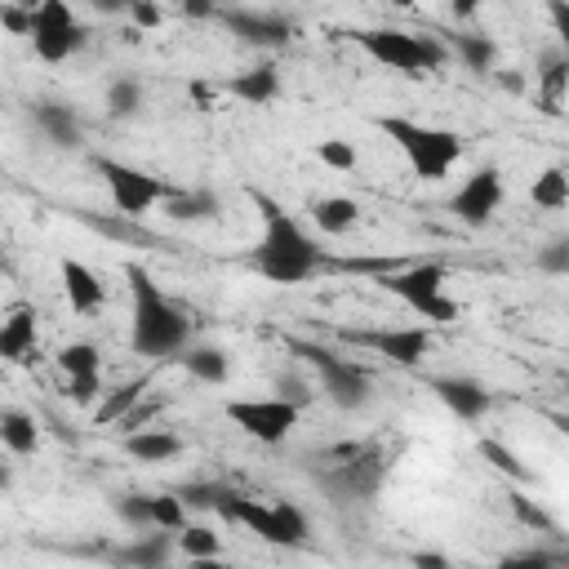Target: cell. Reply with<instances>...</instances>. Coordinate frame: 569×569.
Instances as JSON below:
<instances>
[{"mask_svg": "<svg viewBox=\"0 0 569 569\" xmlns=\"http://www.w3.org/2000/svg\"><path fill=\"white\" fill-rule=\"evenodd\" d=\"M445 280H449V271L440 262H413V267H400V271L378 276V284L391 298H400L422 325H453L462 316V307L445 293Z\"/></svg>", "mask_w": 569, "mask_h": 569, "instance_id": "obj_5", "label": "cell"}, {"mask_svg": "<svg viewBox=\"0 0 569 569\" xmlns=\"http://www.w3.org/2000/svg\"><path fill=\"white\" fill-rule=\"evenodd\" d=\"M293 351L307 356V365L316 369L320 391H325V400L333 409L356 413V409H365L373 400V378H369L365 365H356V360H347V356H338V351H329L320 342H293Z\"/></svg>", "mask_w": 569, "mask_h": 569, "instance_id": "obj_6", "label": "cell"}, {"mask_svg": "<svg viewBox=\"0 0 569 569\" xmlns=\"http://www.w3.org/2000/svg\"><path fill=\"white\" fill-rule=\"evenodd\" d=\"M156 413H160V400H142V405H138V409H133V413L120 422V431H124V436H133V431H147Z\"/></svg>", "mask_w": 569, "mask_h": 569, "instance_id": "obj_43", "label": "cell"}, {"mask_svg": "<svg viewBox=\"0 0 569 569\" xmlns=\"http://www.w3.org/2000/svg\"><path fill=\"white\" fill-rule=\"evenodd\" d=\"M178 538V551L187 556V560H204V556H222V533L213 529V525H204V520H191L182 533H173Z\"/></svg>", "mask_w": 569, "mask_h": 569, "instance_id": "obj_30", "label": "cell"}, {"mask_svg": "<svg viewBox=\"0 0 569 569\" xmlns=\"http://www.w3.org/2000/svg\"><path fill=\"white\" fill-rule=\"evenodd\" d=\"M173 551H178V538L164 533V529H151V533H138L133 542H124L111 560L120 569H169Z\"/></svg>", "mask_w": 569, "mask_h": 569, "instance_id": "obj_18", "label": "cell"}, {"mask_svg": "<svg viewBox=\"0 0 569 569\" xmlns=\"http://www.w3.org/2000/svg\"><path fill=\"white\" fill-rule=\"evenodd\" d=\"M218 196L213 191H204V187H196V191H169V200H164V213L173 218V222H204V218H218Z\"/></svg>", "mask_w": 569, "mask_h": 569, "instance_id": "obj_26", "label": "cell"}, {"mask_svg": "<svg viewBox=\"0 0 569 569\" xmlns=\"http://www.w3.org/2000/svg\"><path fill=\"white\" fill-rule=\"evenodd\" d=\"M529 200L538 209H569V169L547 164L533 182H529Z\"/></svg>", "mask_w": 569, "mask_h": 569, "instance_id": "obj_29", "label": "cell"}, {"mask_svg": "<svg viewBox=\"0 0 569 569\" xmlns=\"http://www.w3.org/2000/svg\"><path fill=\"white\" fill-rule=\"evenodd\" d=\"M378 67L387 71H405V76H418V71H440L449 62V44L440 36H418V31H400V27H365L351 36Z\"/></svg>", "mask_w": 569, "mask_h": 569, "instance_id": "obj_4", "label": "cell"}, {"mask_svg": "<svg viewBox=\"0 0 569 569\" xmlns=\"http://www.w3.org/2000/svg\"><path fill=\"white\" fill-rule=\"evenodd\" d=\"M222 413L249 440H258V445H280L298 427V418H302V409L289 405V400H280V396H240V400H227Z\"/></svg>", "mask_w": 569, "mask_h": 569, "instance_id": "obj_10", "label": "cell"}, {"mask_svg": "<svg viewBox=\"0 0 569 569\" xmlns=\"http://www.w3.org/2000/svg\"><path fill=\"white\" fill-rule=\"evenodd\" d=\"M213 22H222L249 49H284L293 40V22L271 9H218Z\"/></svg>", "mask_w": 569, "mask_h": 569, "instance_id": "obj_13", "label": "cell"}, {"mask_svg": "<svg viewBox=\"0 0 569 569\" xmlns=\"http://www.w3.org/2000/svg\"><path fill=\"white\" fill-rule=\"evenodd\" d=\"M476 449H480V458H485L493 471H502V476H507V480H516V485H529V467H525V462H520V458H516V453H511L502 440L485 436Z\"/></svg>", "mask_w": 569, "mask_h": 569, "instance_id": "obj_32", "label": "cell"}, {"mask_svg": "<svg viewBox=\"0 0 569 569\" xmlns=\"http://www.w3.org/2000/svg\"><path fill=\"white\" fill-rule=\"evenodd\" d=\"M0 22H4V31H13V36H31V4H27V9L0 4Z\"/></svg>", "mask_w": 569, "mask_h": 569, "instance_id": "obj_42", "label": "cell"}, {"mask_svg": "<svg viewBox=\"0 0 569 569\" xmlns=\"http://www.w3.org/2000/svg\"><path fill=\"white\" fill-rule=\"evenodd\" d=\"M276 507V520H280V533H284V547H302L307 538H311V520H307V511L298 507V502H271Z\"/></svg>", "mask_w": 569, "mask_h": 569, "instance_id": "obj_36", "label": "cell"}, {"mask_svg": "<svg viewBox=\"0 0 569 569\" xmlns=\"http://www.w3.org/2000/svg\"><path fill=\"white\" fill-rule=\"evenodd\" d=\"M227 93L240 98V102H249V107L276 102V98H280V71H276V62H258V67H249V71H236V76L227 80Z\"/></svg>", "mask_w": 569, "mask_h": 569, "instance_id": "obj_19", "label": "cell"}, {"mask_svg": "<svg viewBox=\"0 0 569 569\" xmlns=\"http://www.w3.org/2000/svg\"><path fill=\"white\" fill-rule=\"evenodd\" d=\"M58 276H62V293H67V307H71L76 316H93V311L107 302V289H102L98 271H93V267H84L80 258H62Z\"/></svg>", "mask_w": 569, "mask_h": 569, "instance_id": "obj_15", "label": "cell"}, {"mask_svg": "<svg viewBox=\"0 0 569 569\" xmlns=\"http://www.w3.org/2000/svg\"><path fill=\"white\" fill-rule=\"evenodd\" d=\"M556 556H560V565H565V569H569V551H556Z\"/></svg>", "mask_w": 569, "mask_h": 569, "instance_id": "obj_50", "label": "cell"}, {"mask_svg": "<svg viewBox=\"0 0 569 569\" xmlns=\"http://www.w3.org/2000/svg\"><path fill=\"white\" fill-rule=\"evenodd\" d=\"M249 200H253V209L262 218V236H258V244L249 253V271H258L271 284H302V280H311L320 271L325 253L307 236V227L293 213H284V204H276L267 191H249Z\"/></svg>", "mask_w": 569, "mask_h": 569, "instance_id": "obj_1", "label": "cell"}, {"mask_svg": "<svg viewBox=\"0 0 569 569\" xmlns=\"http://www.w3.org/2000/svg\"><path fill=\"white\" fill-rule=\"evenodd\" d=\"M129 280V347L147 360H178L191 347V320L142 262H124Z\"/></svg>", "mask_w": 569, "mask_h": 569, "instance_id": "obj_2", "label": "cell"}, {"mask_svg": "<svg viewBox=\"0 0 569 569\" xmlns=\"http://www.w3.org/2000/svg\"><path fill=\"white\" fill-rule=\"evenodd\" d=\"M409 565H413V569H453L449 556H440V551H413Z\"/></svg>", "mask_w": 569, "mask_h": 569, "instance_id": "obj_47", "label": "cell"}, {"mask_svg": "<svg viewBox=\"0 0 569 569\" xmlns=\"http://www.w3.org/2000/svg\"><path fill=\"white\" fill-rule=\"evenodd\" d=\"M53 365H58V369H62L67 378L102 373V356H98V347H93V342H67V347H58Z\"/></svg>", "mask_w": 569, "mask_h": 569, "instance_id": "obj_31", "label": "cell"}, {"mask_svg": "<svg viewBox=\"0 0 569 569\" xmlns=\"http://www.w3.org/2000/svg\"><path fill=\"white\" fill-rule=\"evenodd\" d=\"M129 18H133L138 27H160V22H164V9L151 4V0H138V4H129Z\"/></svg>", "mask_w": 569, "mask_h": 569, "instance_id": "obj_46", "label": "cell"}, {"mask_svg": "<svg viewBox=\"0 0 569 569\" xmlns=\"http://www.w3.org/2000/svg\"><path fill=\"white\" fill-rule=\"evenodd\" d=\"M507 502H511V511H516V520H520L525 529H538V533H551V529H556L551 516H547L538 502H529L525 493H507Z\"/></svg>", "mask_w": 569, "mask_h": 569, "instance_id": "obj_41", "label": "cell"}, {"mask_svg": "<svg viewBox=\"0 0 569 569\" xmlns=\"http://www.w3.org/2000/svg\"><path fill=\"white\" fill-rule=\"evenodd\" d=\"M342 338L351 347H365L373 356H382L387 365L400 369H418L431 351V325H382V329H342Z\"/></svg>", "mask_w": 569, "mask_h": 569, "instance_id": "obj_11", "label": "cell"}, {"mask_svg": "<svg viewBox=\"0 0 569 569\" xmlns=\"http://www.w3.org/2000/svg\"><path fill=\"white\" fill-rule=\"evenodd\" d=\"M316 160H320L325 169H333V173H351V169L360 164V156H356V147H351L347 138H325V142H316Z\"/></svg>", "mask_w": 569, "mask_h": 569, "instance_id": "obj_37", "label": "cell"}, {"mask_svg": "<svg viewBox=\"0 0 569 569\" xmlns=\"http://www.w3.org/2000/svg\"><path fill=\"white\" fill-rule=\"evenodd\" d=\"M151 516H156V529L164 533H182L191 525V511L178 493H151Z\"/></svg>", "mask_w": 569, "mask_h": 569, "instance_id": "obj_33", "label": "cell"}, {"mask_svg": "<svg viewBox=\"0 0 569 569\" xmlns=\"http://www.w3.org/2000/svg\"><path fill=\"white\" fill-rule=\"evenodd\" d=\"M533 262H538V271H547V276H569V236L547 240Z\"/></svg>", "mask_w": 569, "mask_h": 569, "instance_id": "obj_40", "label": "cell"}, {"mask_svg": "<svg viewBox=\"0 0 569 569\" xmlns=\"http://www.w3.org/2000/svg\"><path fill=\"white\" fill-rule=\"evenodd\" d=\"M116 516L138 529V533H151L156 529V516H151V493H120L116 498Z\"/></svg>", "mask_w": 569, "mask_h": 569, "instance_id": "obj_35", "label": "cell"}, {"mask_svg": "<svg viewBox=\"0 0 569 569\" xmlns=\"http://www.w3.org/2000/svg\"><path fill=\"white\" fill-rule=\"evenodd\" d=\"M547 18H551V27H556V49L569 58V4H547Z\"/></svg>", "mask_w": 569, "mask_h": 569, "instance_id": "obj_44", "label": "cell"}, {"mask_svg": "<svg viewBox=\"0 0 569 569\" xmlns=\"http://www.w3.org/2000/svg\"><path fill=\"white\" fill-rule=\"evenodd\" d=\"M93 169L107 182V196H111L120 218H142V213H151L156 204L169 200V187L160 178H151L147 169H133L116 156H93Z\"/></svg>", "mask_w": 569, "mask_h": 569, "instance_id": "obj_8", "label": "cell"}, {"mask_svg": "<svg viewBox=\"0 0 569 569\" xmlns=\"http://www.w3.org/2000/svg\"><path fill=\"white\" fill-rule=\"evenodd\" d=\"M307 213L320 227V236H347L360 222V204L351 196H320L307 204Z\"/></svg>", "mask_w": 569, "mask_h": 569, "instance_id": "obj_21", "label": "cell"}, {"mask_svg": "<svg viewBox=\"0 0 569 569\" xmlns=\"http://www.w3.org/2000/svg\"><path fill=\"white\" fill-rule=\"evenodd\" d=\"M276 396H280V400H289V405H298V409L311 400L307 382H298V378H276Z\"/></svg>", "mask_w": 569, "mask_h": 569, "instance_id": "obj_45", "label": "cell"}, {"mask_svg": "<svg viewBox=\"0 0 569 569\" xmlns=\"http://www.w3.org/2000/svg\"><path fill=\"white\" fill-rule=\"evenodd\" d=\"M449 49L458 53V62H462L471 76H489L493 62H498V44H493L489 36H480V31H458V36H449Z\"/></svg>", "mask_w": 569, "mask_h": 569, "instance_id": "obj_25", "label": "cell"}, {"mask_svg": "<svg viewBox=\"0 0 569 569\" xmlns=\"http://www.w3.org/2000/svg\"><path fill=\"white\" fill-rule=\"evenodd\" d=\"M187 569H227L222 556H204V560H187Z\"/></svg>", "mask_w": 569, "mask_h": 569, "instance_id": "obj_48", "label": "cell"}, {"mask_svg": "<svg viewBox=\"0 0 569 569\" xmlns=\"http://www.w3.org/2000/svg\"><path fill=\"white\" fill-rule=\"evenodd\" d=\"M0 356L9 365H22L36 356V307L31 302H13L0 320Z\"/></svg>", "mask_w": 569, "mask_h": 569, "instance_id": "obj_17", "label": "cell"}, {"mask_svg": "<svg viewBox=\"0 0 569 569\" xmlns=\"http://www.w3.org/2000/svg\"><path fill=\"white\" fill-rule=\"evenodd\" d=\"M67 396H71V405H80V409H98L102 405V373H84V378H67Z\"/></svg>", "mask_w": 569, "mask_h": 569, "instance_id": "obj_39", "label": "cell"}, {"mask_svg": "<svg viewBox=\"0 0 569 569\" xmlns=\"http://www.w3.org/2000/svg\"><path fill=\"white\" fill-rule=\"evenodd\" d=\"M427 387H431V391H436V400H440L453 418H462V422H480V418L493 409V391H489L485 382H476V378L440 373V378H431Z\"/></svg>", "mask_w": 569, "mask_h": 569, "instance_id": "obj_14", "label": "cell"}, {"mask_svg": "<svg viewBox=\"0 0 569 569\" xmlns=\"http://www.w3.org/2000/svg\"><path fill=\"white\" fill-rule=\"evenodd\" d=\"M31 49L40 62H67L89 44V27L67 0H40L31 4Z\"/></svg>", "mask_w": 569, "mask_h": 569, "instance_id": "obj_7", "label": "cell"}, {"mask_svg": "<svg viewBox=\"0 0 569 569\" xmlns=\"http://www.w3.org/2000/svg\"><path fill=\"white\" fill-rule=\"evenodd\" d=\"M502 196H507L502 169H498V164H480V169H471V173L462 178V187L449 196V213H453L458 222H467V227H489L493 213L502 209Z\"/></svg>", "mask_w": 569, "mask_h": 569, "instance_id": "obj_12", "label": "cell"}, {"mask_svg": "<svg viewBox=\"0 0 569 569\" xmlns=\"http://www.w3.org/2000/svg\"><path fill=\"white\" fill-rule=\"evenodd\" d=\"M493 569H560V556L547 551V547H520V551L498 556Z\"/></svg>", "mask_w": 569, "mask_h": 569, "instance_id": "obj_38", "label": "cell"}, {"mask_svg": "<svg viewBox=\"0 0 569 569\" xmlns=\"http://www.w3.org/2000/svg\"><path fill=\"white\" fill-rule=\"evenodd\" d=\"M338 458L342 462H333L320 476V485L338 502H369L387 480V458L378 449H365V445H347V449H338Z\"/></svg>", "mask_w": 569, "mask_h": 569, "instance_id": "obj_9", "label": "cell"}, {"mask_svg": "<svg viewBox=\"0 0 569 569\" xmlns=\"http://www.w3.org/2000/svg\"><path fill=\"white\" fill-rule=\"evenodd\" d=\"M173 493L187 502V511H227V502H231V489H222V485H182Z\"/></svg>", "mask_w": 569, "mask_h": 569, "instance_id": "obj_34", "label": "cell"}, {"mask_svg": "<svg viewBox=\"0 0 569 569\" xmlns=\"http://www.w3.org/2000/svg\"><path fill=\"white\" fill-rule=\"evenodd\" d=\"M178 365H182L196 382H204V387H222V382L231 378V356H227L222 347H187V351L178 356Z\"/></svg>", "mask_w": 569, "mask_h": 569, "instance_id": "obj_22", "label": "cell"}, {"mask_svg": "<svg viewBox=\"0 0 569 569\" xmlns=\"http://www.w3.org/2000/svg\"><path fill=\"white\" fill-rule=\"evenodd\" d=\"M538 93H542L547 111H556V102L569 93V58L560 49H547L538 58Z\"/></svg>", "mask_w": 569, "mask_h": 569, "instance_id": "obj_27", "label": "cell"}, {"mask_svg": "<svg viewBox=\"0 0 569 569\" xmlns=\"http://www.w3.org/2000/svg\"><path fill=\"white\" fill-rule=\"evenodd\" d=\"M124 453L133 462H173L182 453V436L178 431H164V427H147V431H133L124 436Z\"/></svg>", "mask_w": 569, "mask_h": 569, "instance_id": "obj_20", "label": "cell"}, {"mask_svg": "<svg viewBox=\"0 0 569 569\" xmlns=\"http://www.w3.org/2000/svg\"><path fill=\"white\" fill-rule=\"evenodd\" d=\"M142 107H147V89H142V80H133V76H116V80L107 84V116H111V120H133Z\"/></svg>", "mask_w": 569, "mask_h": 569, "instance_id": "obj_28", "label": "cell"}, {"mask_svg": "<svg viewBox=\"0 0 569 569\" xmlns=\"http://www.w3.org/2000/svg\"><path fill=\"white\" fill-rule=\"evenodd\" d=\"M31 120H36V129H40L53 147H62V151L80 147V138H84L76 107H71V102H58V98H40V102L31 107Z\"/></svg>", "mask_w": 569, "mask_h": 569, "instance_id": "obj_16", "label": "cell"}, {"mask_svg": "<svg viewBox=\"0 0 569 569\" xmlns=\"http://www.w3.org/2000/svg\"><path fill=\"white\" fill-rule=\"evenodd\" d=\"M0 445L13 458H31L40 449V427L27 409H0Z\"/></svg>", "mask_w": 569, "mask_h": 569, "instance_id": "obj_23", "label": "cell"}, {"mask_svg": "<svg viewBox=\"0 0 569 569\" xmlns=\"http://www.w3.org/2000/svg\"><path fill=\"white\" fill-rule=\"evenodd\" d=\"M556 427H560V436H569V413H547Z\"/></svg>", "mask_w": 569, "mask_h": 569, "instance_id": "obj_49", "label": "cell"}, {"mask_svg": "<svg viewBox=\"0 0 569 569\" xmlns=\"http://www.w3.org/2000/svg\"><path fill=\"white\" fill-rule=\"evenodd\" d=\"M378 129L396 142V151L405 156V164L422 182L449 178V169L462 160V147H467L462 133H453L445 124H418L409 116H378Z\"/></svg>", "mask_w": 569, "mask_h": 569, "instance_id": "obj_3", "label": "cell"}, {"mask_svg": "<svg viewBox=\"0 0 569 569\" xmlns=\"http://www.w3.org/2000/svg\"><path fill=\"white\" fill-rule=\"evenodd\" d=\"M142 400H147V378H129V382H120V387H111V391L102 396V405L93 409V422H98V427H107V422L120 427Z\"/></svg>", "mask_w": 569, "mask_h": 569, "instance_id": "obj_24", "label": "cell"}]
</instances>
